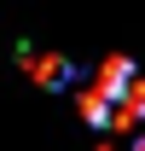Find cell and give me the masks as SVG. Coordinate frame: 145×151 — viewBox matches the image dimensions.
<instances>
[{"label":"cell","instance_id":"7a4b0ae2","mask_svg":"<svg viewBox=\"0 0 145 151\" xmlns=\"http://www.w3.org/2000/svg\"><path fill=\"white\" fill-rule=\"evenodd\" d=\"M23 64L35 70V81H41V87H64V81H70V64H64V58H52V52L23 47Z\"/></svg>","mask_w":145,"mask_h":151},{"label":"cell","instance_id":"6da1fadb","mask_svg":"<svg viewBox=\"0 0 145 151\" xmlns=\"http://www.w3.org/2000/svg\"><path fill=\"white\" fill-rule=\"evenodd\" d=\"M81 116L93 128H139L145 122V76L128 58H110L81 87Z\"/></svg>","mask_w":145,"mask_h":151}]
</instances>
